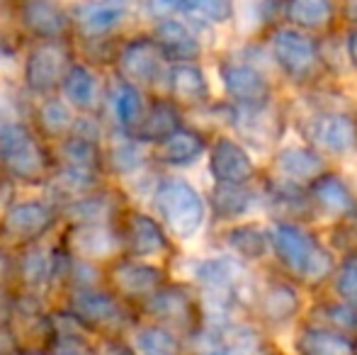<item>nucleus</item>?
I'll return each mask as SVG.
<instances>
[{
	"instance_id": "nucleus-1",
	"label": "nucleus",
	"mask_w": 357,
	"mask_h": 355,
	"mask_svg": "<svg viewBox=\"0 0 357 355\" xmlns=\"http://www.w3.org/2000/svg\"><path fill=\"white\" fill-rule=\"evenodd\" d=\"M0 168L17 190L42 192L56 168V158L52 144L29 122H0Z\"/></svg>"
},
{
	"instance_id": "nucleus-2",
	"label": "nucleus",
	"mask_w": 357,
	"mask_h": 355,
	"mask_svg": "<svg viewBox=\"0 0 357 355\" xmlns=\"http://www.w3.org/2000/svg\"><path fill=\"white\" fill-rule=\"evenodd\" d=\"M149 209L160 219L173 241H190L202 232L209 204L197 188L180 173L160 171L149 199Z\"/></svg>"
},
{
	"instance_id": "nucleus-3",
	"label": "nucleus",
	"mask_w": 357,
	"mask_h": 355,
	"mask_svg": "<svg viewBox=\"0 0 357 355\" xmlns=\"http://www.w3.org/2000/svg\"><path fill=\"white\" fill-rule=\"evenodd\" d=\"M61 209L44 192L20 190L0 209V243L10 251L52 241L61 232Z\"/></svg>"
},
{
	"instance_id": "nucleus-4",
	"label": "nucleus",
	"mask_w": 357,
	"mask_h": 355,
	"mask_svg": "<svg viewBox=\"0 0 357 355\" xmlns=\"http://www.w3.org/2000/svg\"><path fill=\"white\" fill-rule=\"evenodd\" d=\"M56 307L68 314L90 336H124L139 324V312L112 292L107 285L88 289H73L59 297Z\"/></svg>"
},
{
	"instance_id": "nucleus-5",
	"label": "nucleus",
	"mask_w": 357,
	"mask_h": 355,
	"mask_svg": "<svg viewBox=\"0 0 357 355\" xmlns=\"http://www.w3.org/2000/svg\"><path fill=\"white\" fill-rule=\"evenodd\" d=\"M268 239L280 266L301 282L319 285L335 275L333 256L301 224L280 219L270 227Z\"/></svg>"
},
{
	"instance_id": "nucleus-6",
	"label": "nucleus",
	"mask_w": 357,
	"mask_h": 355,
	"mask_svg": "<svg viewBox=\"0 0 357 355\" xmlns=\"http://www.w3.org/2000/svg\"><path fill=\"white\" fill-rule=\"evenodd\" d=\"M142 0H68L75 44L117 42L134 32Z\"/></svg>"
},
{
	"instance_id": "nucleus-7",
	"label": "nucleus",
	"mask_w": 357,
	"mask_h": 355,
	"mask_svg": "<svg viewBox=\"0 0 357 355\" xmlns=\"http://www.w3.org/2000/svg\"><path fill=\"white\" fill-rule=\"evenodd\" d=\"M78 59L73 39L27 42L20 59L17 81L32 100L56 95L71 63Z\"/></svg>"
},
{
	"instance_id": "nucleus-8",
	"label": "nucleus",
	"mask_w": 357,
	"mask_h": 355,
	"mask_svg": "<svg viewBox=\"0 0 357 355\" xmlns=\"http://www.w3.org/2000/svg\"><path fill=\"white\" fill-rule=\"evenodd\" d=\"M109 73L146 93H160L168 73V61L155 47L149 29H134L119 42Z\"/></svg>"
},
{
	"instance_id": "nucleus-9",
	"label": "nucleus",
	"mask_w": 357,
	"mask_h": 355,
	"mask_svg": "<svg viewBox=\"0 0 357 355\" xmlns=\"http://www.w3.org/2000/svg\"><path fill=\"white\" fill-rule=\"evenodd\" d=\"M139 319L173 331L180 338H195L202 331L204 314L199 297L188 285L168 282L139 307Z\"/></svg>"
},
{
	"instance_id": "nucleus-10",
	"label": "nucleus",
	"mask_w": 357,
	"mask_h": 355,
	"mask_svg": "<svg viewBox=\"0 0 357 355\" xmlns=\"http://www.w3.org/2000/svg\"><path fill=\"white\" fill-rule=\"evenodd\" d=\"M3 13L24 42L73 39L68 0H13Z\"/></svg>"
},
{
	"instance_id": "nucleus-11",
	"label": "nucleus",
	"mask_w": 357,
	"mask_h": 355,
	"mask_svg": "<svg viewBox=\"0 0 357 355\" xmlns=\"http://www.w3.org/2000/svg\"><path fill=\"white\" fill-rule=\"evenodd\" d=\"M119 234H122L124 256L142 258V261L160 263L168 256H173L175 241L160 219L151 209H144L142 204L129 202L124 212L119 214Z\"/></svg>"
},
{
	"instance_id": "nucleus-12",
	"label": "nucleus",
	"mask_w": 357,
	"mask_h": 355,
	"mask_svg": "<svg viewBox=\"0 0 357 355\" xmlns=\"http://www.w3.org/2000/svg\"><path fill=\"white\" fill-rule=\"evenodd\" d=\"M168 282H170V275L163 263L119 256L117 261H112L105 268V285L117 297H122L127 304H132L137 312L144 302H149Z\"/></svg>"
},
{
	"instance_id": "nucleus-13",
	"label": "nucleus",
	"mask_w": 357,
	"mask_h": 355,
	"mask_svg": "<svg viewBox=\"0 0 357 355\" xmlns=\"http://www.w3.org/2000/svg\"><path fill=\"white\" fill-rule=\"evenodd\" d=\"M56 241L71 256L107 268L124 256L122 234L117 224H63Z\"/></svg>"
},
{
	"instance_id": "nucleus-14",
	"label": "nucleus",
	"mask_w": 357,
	"mask_h": 355,
	"mask_svg": "<svg viewBox=\"0 0 357 355\" xmlns=\"http://www.w3.org/2000/svg\"><path fill=\"white\" fill-rule=\"evenodd\" d=\"M158 171L151 161V146L139 142L134 134L107 132L105 142V176L119 188H129L132 183Z\"/></svg>"
},
{
	"instance_id": "nucleus-15",
	"label": "nucleus",
	"mask_w": 357,
	"mask_h": 355,
	"mask_svg": "<svg viewBox=\"0 0 357 355\" xmlns=\"http://www.w3.org/2000/svg\"><path fill=\"white\" fill-rule=\"evenodd\" d=\"M273 56L280 71L294 83H311L321 68V52L314 37L296 27H280L273 32Z\"/></svg>"
},
{
	"instance_id": "nucleus-16",
	"label": "nucleus",
	"mask_w": 357,
	"mask_h": 355,
	"mask_svg": "<svg viewBox=\"0 0 357 355\" xmlns=\"http://www.w3.org/2000/svg\"><path fill=\"white\" fill-rule=\"evenodd\" d=\"M219 78L224 86L226 98L231 105H243V107H258L270 103L273 86L265 78L260 68H255L243 56H224L219 61Z\"/></svg>"
},
{
	"instance_id": "nucleus-17",
	"label": "nucleus",
	"mask_w": 357,
	"mask_h": 355,
	"mask_svg": "<svg viewBox=\"0 0 357 355\" xmlns=\"http://www.w3.org/2000/svg\"><path fill=\"white\" fill-rule=\"evenodd\" d=\"M153 37L155 47L160 49L168 66L173 63H199L204 54V44L199 37V27H195L183 15L165 17L158 22H151L146 27Z\"/></svg>"
},
{
	"instance_id": "nucleus-18",
	"label": "nucleus",
	"mask_w": 357,
	"mask_h": 355,
	"mask_svg": "<svg viewBox=\"0 0 357 355\" xmlns=\"http://www.w3.org/2000/svg\"><path fill=\"white\" fill-rule=\"evenodd\" d=\"M56 273V239L15 251V292L52 297Z\"/></svg>"
},
{
	"instance_id": "nucleus-19",
	"label": "nucleus",
	"mask_w": 357,
	"mask_h": 355,
	"mask_svg": "<svg viewBox=\"0 0 357 355\" xmlns=\"http://www.w3.org/2000/svg\"><path fill=\"white\" fill-rule=\"evenodd\" d=\"M149 95L151 93H146V90L107 73L102 103V117L107 122V127L114 129V132H137V127L142 124L146 114V107H149Z\"/></svg>"
},
{
	"instance_id": "nucleus-20",
	"label": "nucleus",
	"mask_w": 357,
	"mask_h": 355,
	"mask_svg": "<svg viewBox=\"0 0 357 355\" xmlns=\"http://www.w3.org/2000/svg\"><path fill=\"white\" fill-rule=\"evenodd\" d=\"M195 355H263V338L255 328L243 324L221 322L204 324L195 336Z\"/></svg>"
},
{
	"instance_id": "nucleus-21",
	"label": "nucleus",
	"mask_w": 357,
	"mask_h": 355,
	"mask_svg": "<svg viewBox=\"0 0 357 355\" xmlns=\"http://www.w3.org/2000/svg\"><path fill=\"white\" fill-rule=\"evenodd\" d=\"M311 149L328 156H348L357 151V117L350 112H321L306 124Z\"/></svg>"
},
{
	"instance_id": "nucleus-22",
	"label": "nucleus",
	"mask_w": 357,
	"mask_h": 355,
	"mask_svg": "<svg viewBox=\"0 0 357 355\" xmlns=\"http://www.w3.org/2000/svg\"><path fill=\"white\" fill-rule=\"evenodd\" d=\"M132 202L119 185L107 183L95 192L85 195L80 199L63 204L61 222L63 224H117L119 214Z\"/></svg>"
},
{
	"instance_id": "nucleus-23",
	"label": "nucleus",
	"mask_w": 357,
	"mask_h": 355,
	"mask_svg": "<svg viewBox=\"0 0 357 355\" xmlns=\"http://www.w3.org/2000/svg\"><path fill=\"white\" fill-rule=\"evenodd\" d=\"M209 137L202 129L185 124L168 139L151 146V161L158 171H185L209 153Z\"/></svg>"
},
{
	"instance_id": "nucleus-24",
	"label": "nucleus",
	"mask_w": 357,
	"mask_h": 355,
	"mask_svg": "<svg viewBox=\"0 0 357 355\" xmlns=\"http://www.w3.org/2000/svg\"><path fill=\"white\" fill-rule=\"evenodd\" d=\"M105 86H107V73L78 56L68 68L59 93L78 114H102Z\"/></svg>"
},
{
	"instance_id": "nucleus-25",
	"label": "nucleus",
	"mask_w": 357,
	"mask_h": 355,
	"mask_svg": "<svg viewBox=\"0 0 357 355\" xmlns=\"http://www.w3.org/2000/svg\"><path fill=\"white\" fill-rule=\"evenodd\" d=\"M207 166L214 183H234L248 185L255 178V163L243 149V144L234 137L219 134L209 144Z\"/></svg>"
},
{
	"instance_id": "nucleus-26",
	"label": "nucleus",
	"mask_w": 357,
	"mask_h": 355,
	"mask_svg": "<svg viewBox=\"0 0 357 355\" xmlns=\"http://www.w3.org/2000/svg\"><path fill=\"white\" fill-rule=\"evenodd\" d=\"M160 93H165L173 103H178L185 112L204 107L212 100V90H209L202 63H173V66H168Z\"/></svg>"
},
{
	"instance_id": "nucleus-27",
	"label": "nucleus",
	"mask_w": 357,
	"mask_h": 355,
	"mask_svg": "<svg viewBox=\"0 0 357 355\" xmlns=\"http://www.w3.org/2000/svg\"><path fill=\"white\" fill-rule=\"evenodd\" d=\"M75 119H78V112L68 105V100L63 98L61 93L32 100L29 124H32L34 132L47 144H52V146L73 132Z\"/></svg>"
},
{
	"instance_id": "nucleus-28",
	"label": "nucleus",
	"mask_w": 357,
	"mask_h": 355,
	"mask_svg": "<svg viewBox=\"0 0 357 355\" xmlns=\"http://www.w3.org/2000/svg\"><path fill=\"white\" fill-rule=\"evenodd\" d=\"M185 124H188L185 109L178 103H173L165 93H151L149 107H146V114L142 124L137 127V132H134V137L146 146H155V144L168 139L170 134H175Z\"/></svg>"
},
{
	"instance_id": "nucleus-29",
	"label": "nucleus",
	"mask_w": 357,
	"mask_h": 355,
	"mask_svg": "<svg viewBox=\"0 0 357 355\" xmlns=\"http://www.w3.org/2000/svg\"><path fill=\"white\" fill-rule=\"evenodd\" d=\"M306 192H309L314 212L319 209L321 214H331V217H355L357 214L355 192L338 173L326 171L309 185Z\"/></svg>"
},
{
	"instance_id": "nucleus-30",
	"label": "nucleus",
	"mask_w": 357,
	"mask_h": 355,
	"mask_svg": "<svg viewBox=\"0 0 357 355\" xmlns=\"http://www.w3.org/2000/svg\"><path fill=\"white\" fill-rule=\"evenodd\" d=\"M105 142H107V139L71 132L66 139H61V142H56L52 146L54 158H56L59 166L80 168V171H95L105 176Z\"/></svg>"
},
{
	"instance_id": "nucleus-31",
	"label": "nucleus",
	"mask_w": 357,
	"mask_h": 355,
	"mask_svg": "<svg viewBox=\"0 0 357 355\" xmlns=\"http://www.w3.org/2000/svg\"><path fill=\"white\" fill-rule=\"evenodd\" d=\"M109 180L102 176V173L95 171H80V168H68V166H59L54 168L52 178H49L47 188L42 190L54 204L63 207V204L73 202V199H80L85 195L95 192L102 185H107Z\"/></svg>"
},
{
	"instance_id": "nucleus-32",
	"label": "nucleus",
	"mask_w": 357,
	"mask_h": 355,
	"mask_svg": "<svg viewBox=\"0 0 357 355\" xmlns=\"http://www.w3.org/2000/svg\"><path fill=\"white\" fill-rule=\"evenodd\" d=\"M275 168L278 176L289 183H314L319 176L326 173V161L324 153H319L311 146H299V149H284L275 156Z\"/></svg>"
},
{
	"instance_id": "nucleus-33",
	"label": "nucleus",
	"mask_w": 357,
	"mask_h": 355,
	"mask_svg": "<svg viewBox=\"0 0 357 355\" xmlns=\"http://www.w3.org/2000/svg\"><path fill=\"white\" fill-rule=\"evenodd\" d=\"M260 317L270 324H284L299 312V292L282 280H270L255 297Z\"/></svg>"
},
{
	"instance_id": "nucleus-34",
	"label": "nucleus",
	"mask_w": 357,
	"mask_h": 355,
	"mask_svg": "<svg viewBox=\"0 0 357 355\" xmlns=\"http://www.w3.org/2000/svg\"><path fill=\"white\" fill-rule=\"evenodd\" d=\"M258 195L250 190V185H234V183H214L212 192L207 197L209 212L221 222H234L250 212Z\"/></svg>"
},
{
	"instance_id": "nucleus-35",
	"label": "nucleus",
	"mask_w": 357,
	"mask_h": 355,
	"mask_svg": "<svg viewBox=\"0 0 357 355\" xmlns=\"http://www.w3.org/2000/svg\"><path fill=\"white\" fill-rule=\"evenodd\" d=\"M299 355H357L355 338L324 326H304L294 341Z\"/></svg>"
},
{
	"instance_id": "nucleus-36",
	"label": "nucleus",
	"mask_w": 357,
	"mask_h": 355,
	"mask_svg": "<svg viewBox=\"0 0 357 355\" xmlns=\"http://www.w3.org/2000/svg\"><path fill=\"white\" fill-rule=\"evenodd\" d=\"M284 17L301 32H324L335 20V0H284Z\"/></svg>"
},
{
	"instance_id": "nucleus-37",
	"label": "nucleus",
	"mask_w": 357,
	"mask_h": 355,
	"mask_svg": "<svg viewBox=\"0 0 357 355\" xmlns=\"http://www.w3.org/2000/svg\"><path fill=\"white\" fill-rule=\"evenodd\" d=\"M180 15L195 27H216L234 20L236 0H185Z\"/></svg>"
},
{
	"instance_id": "nucleus-38",
	"label": "nucleus",
	"mask_w": 357,
	"mask_h": 355,
	"mask_svg": "<svg viewBox=\"0 0 357 355\" xmlns=\"http://www.w3.org/2000/svg\"><path fill=\"white\" fill-rule=\"evenodd\" d=\"M226 246L243 261H255V258H263L268 253L270 239L268 232L253 227V224H238V227L226 232Z\"/></svg>"
},
{
	"instance_id": "nucleus-39",
	"label": "nucleus",
	"mask_w": 357,
	"mask_h": 355,
	"mask_svg": "<svg viewBox=\"0 0 357 355\" xmlns=\"http://www.w3.org/2000/svg\"><path fill=\"white\" fill-rule=\"evenodd\" d=\"M314 317L319 319L316 326L331 328L357 341V307H350L345 302H326L316 307Z\"/></svg>"
},
{
	"instance_id": "nucleus-40",
	"label": "nucleus",
	"mask_w": 357,
	"mask_h": 355,
	"mask_svg": "<svg viewBox=\"0 0 357 355\" xmlns=\"http://www.w3.org/2000/svg\"><path fill=\"white\" fill-rule=\"evenodd\" d=\"M333 287L340 302L357 307V251H350L343 258L333 275Z\"/></svg>"
},
{
	"instance_id": "nucleus-41",
	"label": "nucleus",
	"mask_w": 357,
	"mask_h": 355,
	"mask_svg": "<svg viewBox=\"0 0 357 355\" xmlns=\"http://www.w3.org/2000/svg\"><path fill=\"white\" fill-rule=\"evenodd\" d=\"M183 5H185V0H142L139 10H142V15L151 24V22H158V20L180 15L183 13Z\"/></svg>"
},
{
	"instance_id": "nucleus-42",
	"label": "nucleus",
	"mask_w": 357,
	"mask_h": 355,
	"mask_svg": "<svg viewBox=\"0 0 357 355\" xmlns=\"http://www.w3.org/2000/svg\"><path fill=\"white\" fill-rule=\"evenodd\" d=\"M93 348L95 355H137V348L124 336H98Z\"/></svg>"
},
{
	"instance_id": "nucleus-43",
	"label": "nucleus",
	"mask_w": 357,
	"mask_h": 355,
	"mask_svg": "<svg viewBox=\"0 0 357 355\" xmlns=\"http://www.w3.org/2000/svg\"><path fill=\"white\" fill-rule=\"evenodd\" d=\"M0 289H15V251L0 243Z\"/></svg>"
},
{
	"instance_id": "nucleus-44",
	"label": "nucleus",
	"mask_w": 357,
	"mask_h": 355,
	"mask_svg": "<svg viewBox=\"0 0 357 355\" xmlns=\"http://www.w3.org/2000/svg\"><path fill=\"white\" fill-rule=\"evenodd\" d=\"M20 343L15 338L13 328L8 326V322H0V355H20Z\"/></svg>"
},
{
	"instance_id": "nucleus-45",
	"label": "nucleus",
	"mask_w": 357,
	"mask_h": 355,
	"mask_svg": "<svg viewBox=\"0 0 357 355\" xmlns=\"http://www.w3.org/2000/svg\"><path fill=\"white\" fill-rule=\"evenodd\" d=\"M20 190L15 188L13 183H10L8 178H5V173H3V168H0V209L5 207V204L10 202V199L15 197V195H17Z\"/></svg>"
},
{
	"instance_id": "nucleus-46",
	"label": "nucleus",
	"mask_w": 357,
	"mask_h": 355,
	"mask_svg": "<svg viewBox=\"0 0 357 355\" xmlns=\"http://www.w3.org/2000/svg\"><path fill=\"white\" fill-rule=\"evenodd\" d=\"M348 56L353 61V66L357 68V29H353L348 37Z\"/></svg>"
},
{
	"instance_id": "nucleus-47",
	"label": "nucleus",
	"mask_w": 357,
	"mask_h": 355,
	"mask_svg": "<svg viewBox=\"0 0 357 355\" xmlns=\"http://www.w3.org/2000/svg\"><path fill=\"white\" fill-rule=\"evenodd\" d=\"M345 17L357 24V0H345Z\"/></svg>"
},
{
	"instance_id": "nucleus-48",
	"label": "nucleus",
	"mask_w": 357,
	"mask_h": 355,
	"mask_svg": "<svg viewBox=\"0 0 357 355\" xmlns=\"http://www.w3.org/2000/svg\"><path fill=\"white\" fill-rule=\"evenodd\" d=\"M10 29H13V27H10L8 17H5V13H3V10H0V44L5 42V37H8V34H10Z\"/></svg>"
},
{
	"instance_id": "nucleus-49",
	"label": "nucleus",
	"mask_w": 357,
	"mask_h": 355,
	"mask_svg": "<svg viewBox=\"0 0 357 355\" xmlns=\"http://www.w3.org/2000/svg\"><path fill=\"white\" fill-rule=\"evenodd\" d=\"M350 219H353V229H350V232H353V239H357V214H355V217H350Z\"/></svg>"
},
{
	"instance_id": "nucleus-50",
	"label": "nucleus",
	"mask_w": 357,
	"mask_h": 355,
	"mask_svg": "<svg viewBox=\"0 0 357 355\" xmlns=\"http://www.w3.org/2000/svg\"><path fill=\"white\" fill-rule=\"evenodd\" d=\"M10 3H13V0H0V10H5V8H8Z\"/></svg>"
}]
</instances>
